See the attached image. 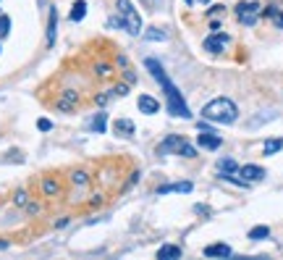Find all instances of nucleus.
Segmentation results:
<instances>
[{"instance_id": "obj_3", "label": "nucleus", "mask_w": 283, "mask_h": 260, "mask_svg": "<svg viewBox=\"0 0 283 260\" xmlns=\"http://www.w3.org/2000/svg\"><path fill=\"white\" fill-rule=\"evenodd\" d=\"M118 27H123L128 34H134V37L142 32V16L136 14L131 0H118Z\"/></svg>"}, {"instance_id": "obj_4", "label": "nucleus", "mask_w": 283, "mask_h": 260, "mask_svg": "<svg viewBox=\"0 0 283 260\" xmlns=\"http://www.w3.org/2000/svg\"><path fill=\"white\" fill-rule=\"evenodd\" d=\"M168 152H176V155H184V158H194L197 155V150L179 134H168L158 145V155H168Z\"/></svg>"}, {"instance_id": "obj_2", "label": "nucleus", "mask_w": 283, "mask_h": 260, "mask_svg": "<svg viewBox=\"0 0 283 260\" xmlns=\"http://www.w3.org/2000/svg\"><path fill=\"white\" fill-rule=\"evenodd\" d=\"M202 118L205 121H212V124H233L239 118V108L228 98H215L202 108Z\"/></svg>"}, {"instance_id": "obj_23", "label": "nucleus", "mask_w": 283, "mask_h": 260, "mask_svg": "<svg viewBox=\"0 0 283 260\" xmlns=\"http://www.w3.org/2000/svg\"><path fill=\"white\" fill-rule=\"evenodd\" d=\"M265 14H267L270 19H273V21H275V27H278V29H283V11H278L275 6H270V8L265 11Z\"/></svg>"}, {"instance_id": "obj_25", "label": "nucleus", "mask_w": 283, "mask_h": 260, "mask_svg": "<svg viewBox=\"0 0 283 260\" xmlns=\"http://www.w3.org/2000/svg\"><path fill=\"white\" fill-rule=\"evenodd\" d=\"M71 182H74V184H87V174L84 171H74V174H71Z\"/></svg>"}, {"instance_id": "obj_22", "label": "nucleus", "mask_w": 283, "mask_h": 260, "mask_svg": "<svg viewBox=\"0 0 283 260\" xmlns=\"http://www.w3.org/2000/svg\"><path fill=\"white\" fill-rule=\"evenodd\" d=\"M145 37L152 40V42H165V40H168V34H165L163 29H158V27H152V29L145 32Z\"/></svg>"}, {"instance_id": "obj_16", "label": "nucleus", "mask_w": 283, "mask_h": 260, "mask_svg": "<svg viewBox=\"0 0 283 260\" xmlns=\"http://www.w3.org/2000/svg\"><path fill=\"white\" fill-rule=\"evenodd\" d=\"M158 257L165 260V257H181V247H176V244H163L160 250H158Z\"/></svg>"}, {"instance_id": "obj_12", "label": "nucleus", "mask_w": 283, "mask_h": 260, "mask_svg": "<svg viewBox=\"0 0 283 260\" xmlns=\"http://www.w3.org/2000/svg\"><path fill=\"white\" fill-rule=\"evenodd\" d=\"M205 255L207 257H231L233 250L228 244H210V247H205Z\"/></svg>"}, {"instance_id": "obj_5", "label": "nucleus", "mask_w": 283, "mask_h": 260, "mask_svg": "<svg viewBox=\"0 0 283 260\" xmlns=\"http://www.w3.org/2000/svg\"><path fill=\"white\" fill-rule=\"evenodd\" d=\"M259 14H262V8H259V3H254V0L252 3H239L236 6V16H239V21L246 24V27H254Z\"/></svg>"}, {"instance_id": "obj_21", "label": "nucleus", "mask_w": 283, "mask_h": 260, "mask_svg": "<svg viewBox=\"0 0 283 260\" xmlns=\"http://www.w3.org/2000/svg\"><path fill=\"white\" fill-rule=\"evenodd\" d=\"M270 236V229L267 226H254L252 231H249V239L252 242H262V239H267Z\"/></svg>"}, {"instance_id": "obj_30", "label": "nucleus", "mask_w": 283, "mask_h": 260, "mask_svg": "<svg viewBox=\"0 0 283 260\" xmlns=\"http://www.w3.org/2000/svg\"><path fill=\"white\" fill-rule=\"evenodd\" d=\"M110 92H113V95H121V98H123V95H126L128 90H126V84H118V87H115V90H110Z\"/></svg>"}, {"instance_id": "obj_13", "label": "nucleus", "mask_w": 283, "mask_h": 260, "mask_svg": "<svg viewBox=\"0 0 283 260\" xmlns=\"http://www.w3.org/2000/svg\"><path fill=\"white\" fill-rule=\"evenodd\" d=\"M76 103H79V95L68 90V92H63V98L58 100V108H61V111H71V108H74Z\"/></svg>"}, {"instance_id": "obj_6", "label": "nucleus", "mask_w": 283, "mask_h": 260, "mask_svg": "<svg viewBox=\"0 0 283 260\" xmlns=\"http://www.w3.org/2000/svg\"><path fill=\"white\" fill-rule=\"evenodd\" d=\"M197 145L199 147H205V150H218L223 145V137L215 134V132H207V129H199V134H197Z\"/></svg>"}, {"instance_id": "obj_14", "label": "nucleus", "mask_w": 283, "mask_h": 260, "mask_svg": "<svg viewBox=\"0 0 283 260\" xmlns=\"http://www.w3.org/2000/svg\"><path fill=\"white\" fill-rule=\"evenodd\" d=\"M218 171H220L223 176H228V174H236V171H239V165H236L233 158H220V160H218Z\"/></svg>"}, {"instance_id": "obj_20", "label": "nucleus", "mask_w": 283, "mask_h": 260, "mask_svg": "<svg viewBox=\"0 0 283 260\" xmlns=\"http://www.w3.org/2000/svg\"><path fill=\"white\" fill-rule=\"evenodd\" d=\"M278 113L275 111H265V113H259V116H254L252 121H249V129H254V126H259V124H265V121H273Z\"/></svg>"}, {"instance_id": "obj_17", "label": "nucleus", "mask_w": 283, "mask_h": 260, "mask_svg": "<svg viewBox=\"0 0 283 260\" xmlns=\"http://www.w3.org/2000/svg\"><path fill=\"white\" fill-rule=\"evenodd\" d=\"M87 16V3H84V0H76V3H74V8H71V21H81V19H84Z\"/></svg>"}, {"instance_id": "obj_8", "label": "nucleus", "mask_w": 283, "mask_h": 260, "mask_svg": "<svg viewBox=\"0 0 283 260\" xmlns=\"http://www.w3.org/2000/svg\"><path fill=\"white\" fill-rule=\"evenodd\" d=\"M136 108H139V113L152 116V113H158V111H160V103H158L155 98H150V95H139V100H136Z\"/></svg>"}, {"instance_id": "obj_26", "label": "nucleus", "mask_w": 283, "mask_h": 260, "mask_svg": "<svg viewBox=\"0 0 283 260\" xmlns=\"http://www.w3.org/2000/svg\"><path fill=\"white\" fill-rule=\"evenodd\" d=\"M42 189H45V195H55V192H58V184H55L53 179H47V182L42 184Z\"/></svg>"}, {"instance_id": "obj_7", "label": "nucleus", "mask_w": 283, "mask_h": 260, "mask_svg": "<svg viewBox=\"0 0 283 260\" xmlns=\"http://www.w3.org/2000/svg\"><path fill=\"white\" fill-rule=\"evenodd\" d=\"M239 174L244 176V182H262L265 179V168H262V165H241V168H239Z\"/></svg>"}, {"instance_id": "obj_31", "label": "nucleus", "mask_w": 283, "mask_h": 260, "mask_svg": "<svg viewBox=\"0 0 283 260\" xmlns=\"http://www.w3.org/2000/svg\"><path fill=\"white\" fill-rule=\"evenodd\" d=\"M97 74H100V76H105V74H110V68L105 66V63H100V66H97Z\"/></svg>"}, {"instance_id": "obj_24", "label": "nucleus", "mask_w": 283, "mask_h": 260, "mask_svg": "<svg viewBox=\"0 0 283 260\" xmlns=\"http://www.w3.org/2000/svg\"><path fill=\"white\" fill-rule=\"evenodd\" d=\"M8 32H11V19L0 14V40H3V37H8Z\"/></svg>"}, {"instance_id": "obj_28", "label": "nucleus", "mask_w": 283, "mask_h": 260, "mask_svg": "<svg viewBox=\"0 0 283 260\" xmlns=\"http://www.w3.org/2000/svg\"><path fill=\"white\" fill-rule=\"evenodd\" d=\"M142 3H145L150 11H158V8L163 6V0H142Z\"/></svg>"}, {"instance_id": "obj_19", "label": "nucleus", "mask_w": 283, "mask_h": 260, "mask_svg": "<svg viewBox=\"0 0 283 260\" xmlns=\"http://www.w3.org/2000/svg\"><path fill=\"white\" fill-rule=\"evenodd\" d=\"M280 150H283V139H267L262 145V155H275Z\"/></svg>"}, {"instance_id": "obj_11", "label": "nucleus", "mask_w": 283, "mask_h": 260, "mask_svg": "<svg viewBox=\"0 0 283 260\" xmlns=\"http://www.w3.org/2000/svg\"><path fill=\"white\" fill-rule=\"evenodd\" d=\"M194 184L192 182H176V184H165V187H158V195H168V192H192Z\"/></svg>"}, {"instance_id": "obj_9", "label": "nucleus", "mask_w": 283, "mask_h": 260, "mask_svg": "<svg viewBox=\"0 0 283 260\" xmlns=\"http://www.w3.org/2000/svg\"><path fill=\"white\" fill-rule=\"evenodd\" d=\"M226 45H228V37H226V34H212V37H207V40L202 42V47H205L207 53H220Z\"/></svg>"}, {"instance_id": "obj_33", "label": "nucleus", "mask_w": 283, "mask_h": 260, "mask_svg": "<svg viewBox=\"0 0 283 260\" xmlns=\"http://www.w3.org/2000/svg\"><path fill=\"white\" fill-rule=\"evenodd\" d=\"M192 3H194V0H186V6H192Z\"/></svg>"}, {"instance_id": "obj_15", "label": "nucleus", "mask_w": 283, "mask_h": 260, "mask_svg": "<svg viewBox=\"0 0 283 260\" xmlns=\"http://www.w3.org/2000/svg\"><path fill=\"white\" fill-rule=\"evenodd\" d=\"M55 29H58V11L50 8V24H47V45L55 42Z\"/></svg>"}, {"instance_id": "obj_27", "label": "nucleus", "mask_w": 283, "mask_h": 260, "mask_svg": "<svg viewBox=\"0 0 283 260\" xmlns=\"http://www.w3.org/2000/svg\"><path fill=\"white\" fill-rule=\"evenodd\" d=\"M37 129H40V132H50V129H53V121H50V118H40V121H37Z\"/></svg>"}, {"instance_id": "obj_1", "label": "nucleus", "mask_w": 283, "mask_h": 260, "mask_svg": "<svg viewBox=\"0 0 283 260\" xmlns=\"http://www.w3.org/2000/svg\"><path fill=\"white\" fill-rule=\"evenodd\" d=\"M145 66L150 68V74L160 81V87H163V92H165V108H168V113H171V116H176V118H192V111H189V105L184 103V98H181L179 87H176L173 81L168 79L165 68L155 61V58H147Z\"/></svg>"}, {"instance_id": "obj_29", "label": "nucleus", "mask_w": 283, "mask_h": 260, "mask_svg": "<svg viewBox=\"0 0 283 260\" xmlns=\"http://www.w3.org/2000/svg\"><path fill=\"white\" fill-rule=\"evenodd\" d=\"M27 192H16V205H27Z\"/></svg>"}, {"instance_id": "obj_18", "label": "nucleus", "mask_w": 283, "mask_h": 260, "mask_svg": "<svg viewBox=\"0 0 283 260\" xmlns=\"http://www.w3.org/2000/svg\"><path fill=\"white\" fill-rule=\"evenodd\" d=\"M105 124H108V116H105V113H94V118L89 121V129H92V132H97V134H102Z\"/></svg>"}, {"instance_id": "obj_32", "label": "nucleus", "mask_w": 283, "mask_h": 260, "mask_svg": "<svg viewBox=\"0 0 283 260\" xmlns=\"http://www.w3.org/2000/svg\"><path fill=\"white\" fill-rule=\"evenodd\" d=\"M108 100H110V95H100V98H97V103H100V105H105Z\"/></svg>"}, {"instance_id": "obj_10", "label": "nucleus", "mask_w": 283, "mask_h": 260, "mask_svg": "<svg viewBox=\"0 0 283 260\" xmlns=\"http://www.w3.org/2000/svg\"><path fill=\"white\" fill-rule=\"evenodd\" d=\"M113 132L118 137H131L134 134V121H128V118H115V121H113Z\"/></svg>"}]
</instances>
